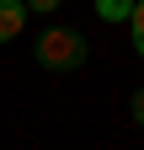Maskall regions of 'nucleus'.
Returning a JSON list of instances; mask_svg holds the SVG:
<instances>
[{"label": "nucleus", "mask_w": 144, "mask_h": 150, "mask_svg": "<svg viewBox=\"0 0 144 150\" xmlns=\"http://www.w3.org/2000/svg\"><path fill=\"white\" fill-rule=\"evenodd\" d=\"M128 32H134V48L144 54V0H134V16H128Z\"/></svg>", "instance_id": "obj_4"}, {"label": "nucleus", "mask_w": 144, "mask_h": 150, "mask_svg": "<svg viewBox=\"0 0 144 150\" xmlns=\"http://www.w3.org/2000/svg\"><path fill=\"white\" fill-rule=\"evenodd\" d=\"M134 123L144 129V91H134Z\"/></svg>", "instance_id": "obj_6"}, {"label": "nucleus", "mask_w": 144, "mask_h": 150, "mask_svg": "<svg viewBox=\"0 0 144 150\" xmlns=\"http://www.w3.org/2000/svg\"><path fill=\"white\" fill-rule=\"evenodd\" d=\"M85 59V38L80 32H69V27H48L38 38V64L43 70H75Z\"/></svg>", "instance_id": "obj_1"}, {"label": "nucleus", "mask_w": 144, "mask_h": 150, "mask_svg": "<svg viewBox=\"0 0 144 150\" xmlns=\"http://www.w3.org/2000/svg\"><path fill=\"white\" fill-rule=\"evenodd\" d=\"M96 16H101V22H128L134 0H96Z\"/></svg>", "instance_id": "obj_3"}, {"label": "nucleus", "mask_w": 144, "mask_h": 150, "mask_svg": "<svg viewBox=\"0 0 144 150\" xmlns=\"http://www.w3.org/2000/svg\"><path fill=\"white\" fill-rule=\"evenodd\" d=\"M59 6H64V0H27V11H38V16H53Z\"/></svg>", "instance_id": "obj_5"}, {"label": "nucleus", "mask_w": 144, "mask_h": 150, "mask_svg": "<svg viewBox=\"0 0 144 150\" xmlns=\"http://www.w3.org/2000/svg\"><path fill=\"white\" fill-rule=\"evenodd\" d=\"M22 27H27V0H0V43L22 38Z\"/></svg>", "instance_id": "obj_2"}]
</instances>
